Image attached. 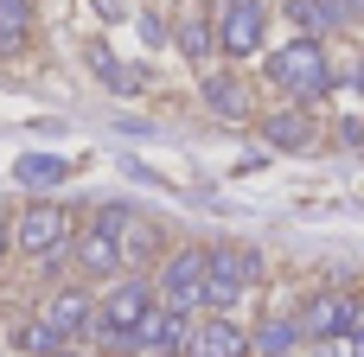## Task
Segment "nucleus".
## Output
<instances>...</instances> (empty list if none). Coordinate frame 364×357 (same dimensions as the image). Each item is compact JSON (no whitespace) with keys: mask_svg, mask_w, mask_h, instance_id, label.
Wrapping results in <instances>:
<instances>
[{"mask_svg":"<svg viewBox=\"0 0 364 357\" xmlns=\"http://www.w3.org/2000/svg\"><path fill=\"white\" fill-rule=\"evenodd\" d=\"M333 13L339 19H364V0H333Z\"/></svg>","mask_w":364,"mask_h":357,"instance_id":"20","label":"nucleus"},{"mask_svg":"<svg viewBox=\"0 0 364 357\" xmlns=\"http://www.w3.org/2000/svg\"><path fill=\"white\" fill-rule=\"evenodd\" d=\"M205 102H211L224 121H243V115H250V96H243L237 77H205Z\"/></svg>","mask_w":364,"mask_h":357,"instance_id":"12","label":"nucleus"},{"mask_svg":"<svg viewBox=\"0 0 364 357\" xmlns=\"http://www.w3.org/2000/svg\"><path fill=\"white\" fill-rule=\"evenodd\" d=\"M6 249H13V230H6V217H0V256H6Z\"/></svg>","mask_w":364,"mask_h":357,"instance_id":"22","label":"nucleus"},{"mask_svg":"<svg viewBox=\"0 0 364 357\" xmlns=\"http://www.w3.org/2000/svg\"><path fill=\"white\" fill-rule=\"evenodd\" d=\"M358 326H364V300H358V294H339V287L314 294L307 313H301V339H314V345H326V339H352Z\"/></svg>","mask_w":364,"mask_h":357,"instance_id":"2","label":"nucleus"},{"mask_svg":"<svg viewBox=\"0 0 364 357\" xmlns=\"http://www.w3.org/2000/svg\"><path fill=\"white\" fill-rule=\"evenodd\" d=\"M90 319H96V307L77 294V287H64V294H51V307H45V326L58 332V339H77V332H90Z\"/></svg>","mask_w":364,"mask_h":357,"instance_id":"9","label":"nucleus"},{"mask_svg":"<svg viewBox=\"0 0 364 357\" xmlns=\"http://www.w3.org/2000/svg\"><path fill=\"white\" fill-rule=\"evenodd\" d=\"M205 256H211V249H179V256L160 268V294H166V307H173V313L198 307V287H205Z\"/></svg>","mask_w":364,"mask_h":357,"instance_id":"4","label":"nucleus"},{"mask_svg":"<svg viewBox=\"0 0 364 357\" xmlns=\"http://www.w3.org/2000/svg\"><path fill=\"white\" fill-rule=\"evenodd\" d=\"M58 357H70V351H58Z\"/></svg>","mask_w":364,"mask_h":357,"instance_id":"23","label":"nucleus"},{"mask_svg":"<svg viewBox=\"0 0 364 357\" xmlns=\"http://www.w3.org/2000/svg\"><path fill=\"white\" fill-rule=\"evenodd\" d=\"M13 243H19L26 256H38V262H58V256H64V243H70V217H64L58 204H32V211L19 217Z\"/></svg>","mask_w":364,"mask_h":357,"instance_id":"3","label":"nucleus"},{"mask_svg":"<svg viewBox=\"0 0 364 357\" xmlns=\"http://www.w3.org/2000/svg\"><path fill=\"white\" fill-rule=\"evenodd\" d=\"M218 45H224L230 57H250V51H262V0H224Z\"/></svg>","mask_w":364,"mask_h":357,"instance_id":"5","label":"nucleus"},{"mask_svg":"<svg viewBox=\"0 0 364 357\" xmlns=\"http://www.w3.org/2000/svg\"><path fill=\"white\" fill-rule=\"evenodd\" d=\"M186 357H250V339H243V326H237V319L211 313L205 326H192V339H186Z\"/></svg>","mask_w":364,"mask_h":357,"instance_id":"7","label":"nucleus"},{"mask_svg":"<svg viewBox=\"0 0 364 357\" xmlns=\"http://www.w3.org/2000/svg\"><path fill=\"white\" fill-rule=\"evenodd\" d=\"M19 345H26V351H38V357H58V351H64V339H58L45 319H38V326H19Z\"/></svg>","mask_w":364,"mask_h":357,"instance_id":"18","label":"nucleus"},{"mask_svg":"<svg viewBox=\"0 0 364 357\" xmlns=\"http://www.w3.org/2000/svg\"><path fill=\"white\" fill-rule=\"evenodd\" d=\"M269 77H275L282 89L307 96V102L333 89V70H326V51H320V38H301V45H282V51L269 57Z\"/></svg>","mask_w":364,"mask_h":357,"instance_id":"1","label":"nucleus"},{"mask_svg":"<svg viewBox=\"0 0 364 357\" xmlns=\"http://www.w3.org/2000/svg\"><path fill=\"white\" fill-rule=\"evenodd\" d=\"M13 179H19V185H32V192H45V185H64V179H70V166H64L58 153H26V160L13 166Z\"/></svg>","mask_w":364,"mask_h":357,"instance_id":"11","label":"nucleus"},{"mask_svg":"<svg viewBox=\"0 0 364 357\" xmlns=\"http://www.w3.org/2000/svg\"><path fill=\"white\" fill-rule=\"evenodd\" d=\"M96 13H109V19H115V13H122V0H96Z\"/></svg>","mask_w":364,"mask_h":357,"instance_id":"21","label":"nucleus"},{"mask_svg":"<svg viewBox=\"0 0 364 357\" xmlns=\"http://www.w3.org/2000/svg\"><path fill=\"white\" fill-rule=\"evenodd\" d=\"M186 339H192L186 313H173V307H154V313L141 319V332H134V351H154V357H179V351H186Z\"/></svg>","mask_w":364,"mask_h":357,"instance_id":"6","label":"nucleus"},{"mask_svg":"<svg viewBox=\"0 0 364 357\" xmlns=\"http://www.w3.org/2000/svg\"><path fill=\"white\" fill-rule=\"evenodd\" d=\"M288 19H294L301 32H326L339 13H333V0H288Z\"/></svg>","mask_w":364,"mask_h":357,"instance_id":"16","label":"nucleus"},{"mask_svg":"<svg viewBox=\"0 0 364 357\" xmlns=\"http://www.w3.org/2000/svg\"><path fill=\"white\" fill-rule=\"evenodd\" d=\"M179 45H186V57L198 64L205 51H211V32H205V13H179Z\"/></svg>","mask_w":364,"mask_h":357,"instance_id":"17","label":"nucleus"},{"mask_svg":"<svg viewBox=\"0 0 364 357\" xmlns=\"http://www.w3.org/2000/svg\"><path fill=\"white\" fill-rule=\"evenodd\" d=\"M256 275H262V256H256V249H211V256H205V281H224V287H237V294H243Z\"/></svg>","mask_w":364,"mask_h":357,"instance_id":"8","label":"nucleus"},{"mask_svg":"<svg viewBox=\"0 0 364 357\" xmlns=\"http://www.w3.org/2000/svg\"><path fill=\"white\" fill-rule=\"evenodd\" d=\"M26 19H32L26 0H0V51H19L26 45Z\"/></svg>","mask_w":364,"mask_h":357,"instance_id":"15","label":"nucleus"},{"mask_svg":"<svg viewBox=\"0 0 364 357\" xmlns=\"http://www.w3.org/2000/svg\"><path fill=\"white\" fill-rule=\"evenodd\" d=\"M90 70H96V83H109L115 96H134V89H141V77H134V70H122L102 45H90Z\"/></svg>","mask_w":364,"mask_h":357,"instance_id":"14","label":"nucleus"},{"mask_svg":"<svg viewBox=\"0 0 364 357\" xmlns=\"http://www.w3.org/2000/svg\"><path fill=\"white\" fill-rule=\"evenodd\" d=\"M256 351L262 357H294L301 351V319H269L262 339H256Z\"/></svg>","mask_w":364,"mask_h":357,"instance_id":"13","label":"nucleus"},{"mask_svg":"<svg viewBox=\"0 0 364 357\" xmlns=\"http://www.w3.org/2000/svg\"><path fill=\"white\" fill-rule=\"evenodd\" d=\"M141 38H147V45H166V19H160V13H141Z\"/></svg>","mask_w":364,"mask_h":357,"instance_id":"19","label":"nucleus"},{"mask_svg":"<svg viewBox=\"0 0 364 357\" xmlns=\"http://www.w3.org/2000/svg\"><path fill=\"white\" fill-rule=\"evenodd\" d=\"M262 141H269V147H288V153H301V147H314V121H307L301 109L262 115Z\"/></svg>","mask_w":364,"mask_h":357,"instance_id":"10","label":"nucleus"}]
</instances>
